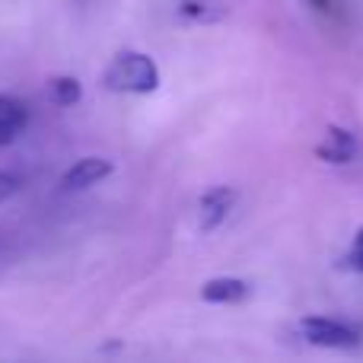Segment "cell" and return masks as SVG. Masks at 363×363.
Listing matches in <instances>:
<instances>
[{"mask_svg": "<svg viewBox=\"0 0 363 363\" xmlns=\"http://www.w3.org/2000/svg\"><path fill=\"white\" fill-rule=\"evenodd\" d=\"M48 96L57 102V106H74V102H80L83 96V86L77 77H55V80L48 83Z\"/></svg>", "mask_w": 363, "mask_h": 363, "instance_id": "obj_9", "label": "cell"}, {"mask_svg": "<svg viewBox=\"0 0 363 363\" xmlns=\"http://www.w3.org/2000/svg\"><path fill=\"white\" fill-rule=\"evenodd\" d=\"M169 6L179 19L198 26H217L230 16V6L223 0H169Z\"/></svg>", "mask_w": 363, "mask_h": 363, "instance_id": "obj_5", "label": "cell"}, {"mask_svg": "<svg viewBox=\"0 0 363 363\" xmlns=\"http://www.w3.org/2000/svg\"><path fill=\"white\" fill-rule=\"evenodd\" d=\"M236 201H239V191L236 188H230V185L207 188V191L201 194V201H198V230L201 233H213L226 217H230V211L236 207Z\"/></svg>", "mask_w": 363, "mask_h": 363, "instance_id": "obj_3", "label": "cell"}, {"mask_svg": "<svg viewBox=\"0 0 363 363\" xmlns=\"http://www.w3.org/2000/svg\"><path fill=\"white\" fill-rule=\"evenodd\" d=\"M341 268H347V271H360L363 274V230L354 236V242H351V249H347V255L341 258Z\"/></svg>", "mask_w": 363, "mask_h": 363, "instance_id": "obj_10", "label": "cell"}, {"mask_svg": "<svg viewBox=\"0 0 363 363\" xmlns=\"http://www.w3.org/2000/svg\"><path fill=\"white\" fill-rule=\"evenodd\" d=\"M115 172V163L106 157H83L70 166L61 176V188L64 191H86V188L99 185L102 179H108Z\"/></svg>", "mask_w": 363, "mask_h": 363, "instance_id": "obj_4", "label": "cell"}, {"mask_svg": "<svg viewBox=\"0 0 363 363\" xmlns=\"http://www.w3.org/2000/svg\"><path fill=\"white\" fill-rule=\"evenodd\" d=\"M296 332L306 345L332 347V351H347V347H357L363 341V332L357 325L335 319V315H303L296 322Z\"/></svg>", "mask_w": 363, "mask_h": 363, "instance_id": "obj_2", "label": "cell"}, {"mask_svg": "<svg viewBox=\"0 0 363 363\" xmlns=\"http://www.w3.org/2000/svg\"><path fill=\"white\" fill-rule=\"evenodd\" d=\"M249 296V284L239 281V277H211L201 287V300L204 303H217V306H226V303H242Z\"/></svg>", "mask_w": 363, "mask_h": 363, "instance_id": "obj_8", "label": "cell"}, {"mask_svg": "<svg viewBox=\"0 0 363 363\" xmlns=\"http://www.w3.org/2000/svg\"><path fill=\"white\" fill-rule=\"evenodd\" d=\"M26 125H29V112L19 99L13 96H0V147H10L23 138Z\"/></svg>", "mask_w": 363, "mask_h": 363, "instance_id": "obj_6", "label": "cell"}, {"mask_svg": "<svg viewBox=\"0 0 363 363\" xmlns=\"http://www.w3.org/2000/svg\"><path fill=\"white\" fill-rule=\"evenodd\" d=\"M313 6H319V10H325V13H332V6H335V0H309Z\"/></svg>", "mask_w": 363, "mask_h": 363, "instance_id": "obj_12", "label": "cell"}, {"mask_svg": "<svg viewBox=\"0 0 363 363\" xmlns=\"http://www.w3.org/2000/svg\"><path fill=\"white\" fill-rule=\"evenodd\" d=\"M315 153H319L325 163H351V160L357 157V140H354V134L345 131V128H328L325 140L315 147Z\"/></svg>", "mask_w": 363, "mask_h": 363, "instance_id": "obj_7", "label": "cell"}, {"mask_svg": "<svg viewBox=\"0 0 363 363\" xmlns=\"http://www.w3.org/2000/svg\"><path fill=\"white\" fill-rule=\"evenodd\" d=\"M23 188V179L16 176V172H10V169H0V204L4 201H10L13 194Z\"/></svg>", "mask_w": 363, "mask_h": 363, "instance_id": "obj_11", "label": "cell"}, {"mask_svg": "<svg viewBox=\"0 0 363 363\" xmlns=\"http://www.w3.org/2000/svg\"><path fill=\"white\" fill-rule=\"evenodd\" d=\"M102 86H106L108 93H131V96L157 93L160 67L144 51H118V55L108 61L106 74H102Z\"/></svg>", "mask_w": 363, "mask_h": 363, "instance_id": "obj_1", "label": "cell"}]
</instances>
